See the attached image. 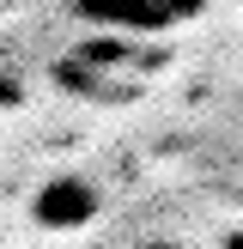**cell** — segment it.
Wrapping results in <instances>:
<instances>
[{
	"instance_id": "1",
	"label": "cell",
	"mask_w": 243,
	"mask_h": 249,
	"mask_svg": "<svg viewBox=\"0 0 243 249\" xmlns=\"http://www.w3.org/2000/svg\"><path fill=\"white\" fill-rule=\"evenodd\" d=\"M31 213H36V225H43V231H85L97 213H104V195H97L85 177H55V182L36 189Z\"/></svg>"
},
{
	"instance_id": "2",
	"label": "cell",
	"mask_w": 243,
	"mask_h": 249,
	"mask_svg": "<svg viewBox=\"0 0 243 249\" xmlns=\"http://www.w3.org/2000/svg\"><path fill=\"white\" fill-rule=\"evenodd\" d=\"M79 12H85V18H97V24L158 31V24H170V12H176V6H164V0H79Z\"/></svg>"
},
{
	"instance_id": "3",
	"label": "cell",
	"mask_w": 243,
	"mask_h": 249,
	"mask_svg": "<svg viewBox=\"0 0 243 249\" xmlns=\"http://www.w3.org/2000/svg\"><path fill=\"white\" fill-rule=\"evenodd\" d=\"M128 249H182V243H170V237H140V243H128Z\"/></svg>"
}]
</instances>
